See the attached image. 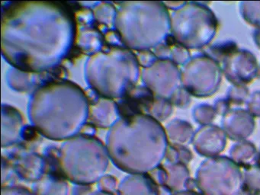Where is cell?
Returning <instances> with one entry per match:
<instances>
[{"label":"cell","instance_id":"6da1fadb","mask_svg":"<svg viewBox=\"0 0 260 195\" xmlns=\"http://www.w3.org/2000/svg\"><path fill=\"white\" fill-rule=\"evenodd\" d=\"M196 184L203 195H240L243 191L240 170L226 160L205 163L198 172Z\"/></svg>","mask_w":260,"mask_h":195},{"label":"cell","instance_id":"277c9868","mask_svg":"<svg viewBox=\"0 0 260 195\" xmlns=\"http://www.w3.org/2000/svg\"><path fill=\"white\" fill-rule=\"evenodd\" d=\"M257 195H260V192H259V193H258V194H257Z\"/></svg>","mask_w":260,"mask_h":195},{"label":"cell","instance_id":"7a4b0ae2","mask_svg":"<svg viewBox=\"0 0 260 195\" xmlns=\"http://www.w3.org/2000/svg\"><path fill=\"white\" fill-rule=\"evenodd\" d=\"M173 195H203L200 192L194 190H184L182 191L176 192Z\"/></svg>","mask_w":260,"mask_h":195},{"label":"cell","instance_id":"3957f363","mask_svg":"<svg viewBox=\"0 0 260 195\" xmlns=\"http://www.w3.org/2000/svg\"><path fill=\"white\" fill-rule=\"evenodd\" d=\"M240 195H255V194H252V193H248V192H246V191H244V190H243V191L242 192V193H240Z\"/></svg>","mask_w":260,"mask_h":195}]
</instances>
